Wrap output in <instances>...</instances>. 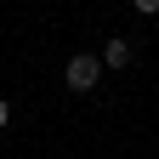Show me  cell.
Here are the masks:
<instances>
[{
  "instance_id": "3957f363",
  "label": "cell",
  "mask_w": 159,
  "mask_h": 159,
  "mask_svg": "<svg viewBox=\"0 0 159 159\" xmlns=\"http://www.w3.org/2000/svg\"><path fill=\"white\" fill-rule=\"evenodd\" d=\"M6 119H11V102H6V97H0V131H6Z\"/></svg>"
},
{
  "instance_id": "7a4b0ae2",
  "label": "cell",
  "mask_w": 159,
  "mask_h": 159,
  "mask_svg": "<svg viewBox=\"0 0 159 159\" xmlns=\"http://www.w3.org/2000/svg\"><path fill=\"white\" fill-rule=\"evenodd\" d=\"M125 63H131V40H119V34H114L108 46H102V68H125Z\"/></svg>"
},
{
  "instance_id": "277c9868",
  "label": "cell",
  "mask_w": 159,
  "mask_h": 159,
  "mask_svg": "<svg viewBox=\"0 0 159 159\" xmlns=\"http://www.w3.org/2000/svg\"><path fill=\"white\" fill-rule=\"evenodd\" d=\"M136 11H148V17H153V11H159V0H136Z\"/></svg>"
},
{
  "instance_id": "6da1fadb",
  "label": "cell",
  "mask_w": 159,
  "mask_h": 159,
  "mask_svg": "<svg viewBox=\"0 0 159 159\" xmlns=\"http://www.w3.org/2000/svg\"><path fill=\"white\" fill-rule=\"evenodd\" d=\"M63 80H68V91H91L97 80H102V57H68V68H63Z\"/></svg>"
}]
</instances>
